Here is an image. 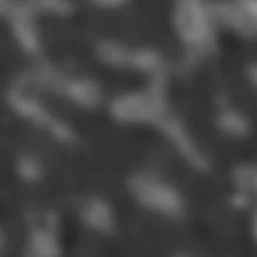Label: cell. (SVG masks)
<instances>
[{
	"label": "cell",
	"mask_w": 257,
	"mask_h": 257,
	"mask_svg": "<svg viewBox=\"0 0 257 257\" xmlns=\"http://www.w3.org/2000/svg\"><path fill=\"white\" fill-rule=\"evenodd\" d=\"M124 88L108 98L106 105L110 116L123 124H151L160 128L170 114L162 86L144 82Z\"/></svg>",
	"instance_id": "obj_1"
},
{
	"label": "cell",
	"mask_w": 257,
	"mask_h": 257,
	"mask_svg": "<svg viewBox=\"0 0 257 257\" xmlns=\"http://www.w3.org/2000/svg\"><path fill=\"white\" fill-rule=\"evenodd\" d=\"M128 186L134 198L147 208L169 215L180 211V200L176 192L149 173L132 175Z\"/></svg>",
	"instance_id": "obj_2"
},
{
	"label": "cell",
	"mask_w": 257,
	"mask_h": 257,
	"mask_svg": "<svg viewBox=\"0 0 257 257\" xmlns=\"http://www.w3.org/2000/svg\"><path fill=\"white\" fill-rule=\"evenodd\" d=\"M82 71H71L59 93L60 101H65L81 109H96L106 103V90L103 83L95 76Z\"/></svg>",
	"instance_id": "obj_3"
},
{
	"label": "cell",
	"mask_w": 257,
	"mask_h": 257,
	"mask_svg": "<svg viewBox=\"0 0 257 257\" xmlns=\"http://www.w3.org/2000/svg\"><path fill=\"white\" fill-rule=\"evenodd\" d=\"M80 213L82 220L90 228L107 232L113 225V216L109 205L98 197H89L82 203Z\"/></svg>",
	"instance_id": "obj_4"
},
{
	"label": "cell",
	"mask_w": 257,
	"mask_h": 257,
	"mask_svg": "<svg viewBox=\"0 0 257 257\" xmlns=\"http://www.w3.org/2000/svg\"><path fill=\"white\" fill-rule=\"evenodd\" d=\"M235 182L241 189L249 191H256V172L252 167L237 168L233 175Z\"/></svg>",
	"instance_id": "obj_5"
},
{
	"label": "cell",
	"mask_w": 257,
	"mask_h": 257,
	"mask_svg": "<svg viewBox=\"0 0 257 257\" xmlns=\"http://www.w3.org/2000/svg\"><path fill=\"white\" fill-rule=\"evenodd\" d=\"M219 123L224 130L234 134H243L246 130L244 120L233 113H226L221 115Z\"/></svg>",
	"instance_id": "obj_6"
},
{
	"label": "cell",
	"mask_w": 257,
	"mask_h": 257,
	"mask_svg": "<svg viewBox=\"0 0 257 257\" xmlns=\"http://www.w3.org/2000/svg\"><path fill=\"white\" fill-rule=\"evenodd\" d=\"M3 245V238L2 233L0 231V250L2 249Z\"/></svg>",
	"instance_id": "obj_7"
}]
</instances>
